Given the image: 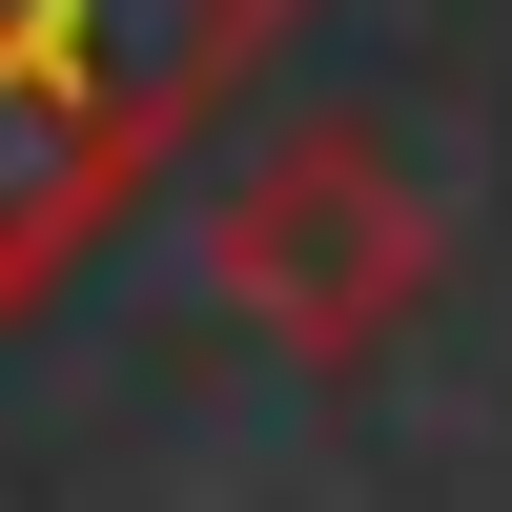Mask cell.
<instances>
[{
    "label": "cell",
    "mask_w": 512,
    "mask_h": 512,
    "mask_svg": "<svg viewBox=\"0 0 512 512\" xmlns=\"http://www.w3.org/2000/svg\"><path fill=\"white\" fill-rule=\"evenodd\" d=\"M267 21L287 0H0V308H41V267Z\"/></svg>",
    "instance_id": "cell-1"
},
{
    "label": "cell",
    "mask_w": 512,
    "mask_h": 512,
    "mask_svg": "<svg viewBox=\"0 0 512 512\" xmlns=\"http://www.w3.org/2000/svg\"><path fill=\"white\" fill-rule=\"evenodd\" d=\"M205 287H226L267 349L369 369V349L451 287V205H431V164H410L390 123H287L267 164L205 185Z\"/></svg>",
    "instance_id": "cell-2"
}]
</instances>
